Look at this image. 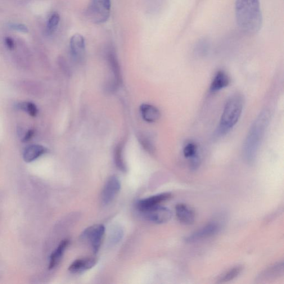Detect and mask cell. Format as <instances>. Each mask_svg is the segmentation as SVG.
Instances as JSON below:
<instances>
[{"label":"cell","mask_w":284,"mask_h":284,"mask_svg":"<svg viewBox=\"0 0 284 284\" xmlns=\"http://www.w3.org/2000/svg\"><path fill=\"white\" fill-rule=\"evenodd\" d=\"M20 109L25 111L31 117H35L38 114L37 107L32 102H24L19 105Z\"/></svg>","instance_id":"obj_24"},{"label":"cell","mask_w":284,"mask_h":284,"mask_svg":"<svg viewBox=\"0 0 284 284\" xmlns=\"http://www.w3.org/2000/svg\"><path fill=\"white\" fill-rule=\"evenodd\" d=\"M35 130L33 129H30L26 132L23 138L22 139V141L23 143H26L29 142L31 139L34 136Z\"/></svg>","instance_id":"obj_29"},{"label":"cell","mask_w":284,"mask_h":284,"mask_svg":"<svg viewBox=\"0 0 284 284\" xmlns=\"http://www.w3.org/2000/svg\"><path fill=\"white\" fill-rule=\"evenodd\" d=\"M284 274V263L283 261L274 264L266 268L261 272L258 277L256 281L258 282H264L273 280V279L283 276Z\"/></svg>","instance_id":"obj_12"},{"label":"cell","mask_w":284,"mask_h":284,"mask_svg":"<svg viewBox=\"0 0 284 284\" xmlns=\"http://www.w3.org/2000/svg\"><path fill=\"white\" fill-rule=\"evenodd\" d=\"M123 151V146L122 144H119L116 147L115 151V162L117 168H119L121 172H126L127 167L124 161Z\"/></svg>","instance_id":"obj_20"},{"label":"cell","mask_w":284,"mask_h":284,"mask_svg":"<svg viewBox=\"0 0 284 284\" xmlns=\"http://www.w3.org/2000/svg\"><path fill=\"white\" fill-rule=\"evenodd\" d=\"M144 217L148 220L156 224L167 223L172 218V213L167 208L158 205L142 211Z\"/></svg>","instance_id":"obj_7"},{"label":"cell","mask_w":284,"mask_h":284,"mask_svg":"<svg viewBox=\"0 0 284 284\" xmlns=\"http://www.w3.org/2000/svg\"><path fill=\"white\" fill-rule=\"evenodd\" d=\"M10 28L13 30L20 31L22 33H28V29L23 24H11Z\"/></svg>","instance_id":"obj_28"},{"label":"cell","mask_w":284,"mask_h":284,"mask_svg":"<svg viewBox=\"0 0 284 284\" xmlns=\"http://www.w3.org/2000/svg\"><path fill=\"white\" fill-rule=\"evenodd\" d=\"M121 182L116 175H112L107 180L103 189L101 200L103 204L108 205L115 200L120 191Z\"/></svg>","instance_id":"obj_8"},{"label":"cell","mask_w":284,"mask_h":284,"mask_svg":"<svg viewBox=\"0 0 284 284\" xmlns=\"http://www.w3.org/2000/svg\"><path fill=\"white\" fill-rule=\"evenodd\" d=\"M270 111L264 110L251 126L243 148V157L247 163H251L254 161L270 124Z\"/></svg>","instance_id":"obj_2"},{"label":"cell","mask_w":284,"mask_h":284,"mask_svg":"<svg viewBox=\"0 0 284 284\" xmlns=\"http://www.w3.org/2000/svg\"><path fill=\"white\" fill-rule=\"evenodd\" d=\"M5 43L9 49H13L15 47L14 41L11 38H6L5 39Z\"/></svg>","instance_id":"obj_30"},{"label":"cell","mask_w":284,"mask_h":284,"mask_svg":"<svg viewBox=\"0 0 284 284\" xmlns=\"http://www.w3.org/2000/svg\"><path fill=\"white\" fill-rule=\"evenodd\" d=\"M107 61L112 75V78L108 81L107 88L109 91H115L121 83V74L118 59L114 49L110 48L107 52Z\"/></svg>","instance_id":"obj_5"},{"label":"cell","mask_w":284,"mask_h":284,"mask_svg":"<svg viewBox=\"0 0 284 284\" xmlns=\"http://www.w3.org/2000/svg\"><path fill=\"white\" fill-rule=\"evenodd\" d=\"M105 233V227L102 224L94 225L85 230L82 237L87 240L96 254L100 248Z\"/></svg>","instance_id":"obj_6"},{"label":"cell","mask_w":284,"mask_h":284,"mask_svg":"<svg viewBox=\"0 0 284 284\" xmlns=\"http://www.w3.org/2000/svg\"><path fill=\"white\" fill-rule=\"evenodd\" d=\"M210 47L209 41L206 39L199 40L195 46V52L196 55L200 57H204L208 55Z\"/></svg>","instance_id":"obj_21"},{"label":"cell","mask_w":284,"mask_h":284,"mask_svg":"<svg viewBox=\"0 0 284 284\" xmlns=\"http://www.w3.org/2000/svg\"><path fill=\"white\" fill-rule=\"evenodd\" d=\"M243 267L242 265H238L230 269L226 272L223 273L218 279L217 283H225L231 282L236 278L242 272Z\"/></svg>","instance_id":"obj_19"},{"label":"cell","mask_w":284,"mask_h":284,"mask_svg":"<svg viewBox=\"0 0 284 284\" xmlns=\"http://www.w3.org/2000/svg\"><path fill=\"white\" fill-rule=\"evenodd\" d=\"M111 8V0H90L85 14L93 23L101 24L109 19Z\"/></svg>","instance_id":"obj_4"},{"label":"cell","mask_w":284,"mask_h":284,"mask_svg":"<svg viewBox=\"0 0 284 284\" xmlns=\"http://www.w3.org/2000/svg\"><path fill=\"white\" fill-rule=\"evenodd\" d=\"M123 235V232L121 229L117 228L114 229L111 234V240L114 243L119 242Z\"/></svg>","instance_id":"obj_26"},{"label":"cell","mask_w":284,"mask_h":284,"mask_svg":"<svg viewBox=\"0 0 284 284\" xmlns=\"http://www.w3.org/2000/svg\"><path fill=\"white\" fill-rule=\"evenodd\" d=\"M243 107L244 100L240 94H234L228 99L216 130L217 136H223L231 131L240 120Z\"/></svg>","instance_id":"obj_3"},{"label":"cell","mask_w":284,"mask_h":284,"mask_svg":"<svg viewBox=\"0 0 284 284\" xmlns=\"http://www.w3.org/2000/svg\"><path fill=\"white\" fill-rule=\"evenodd\" d=\"M230 78L226 72L219 70L214 76L210 86V92H218L228 86L230 83Z\"/></svg>","instance_id":"obj_15"},{"label":"cell","mask_w":284,"mask_h":284,"mask_svg":"<svg viewBox=\"0 0 284 284\" xmlns=\"http://www.w3.org/2000/svg\"><path fill=\"white\" fill-rule=\"evenodd\" d=\"M138 141L141 145L148 153H153L155 150L154 143L150 135L146 133H140L138 135Z\"/></svg>","instance_id":"obj_22"},{"label":"cell","mask_w":284,"mask_h":284,"mask_svg":"<svg viewBox=\"0 0 284 284\" xmlns=\"http://www.w3.org/2000/svg\"><path fill=\"white\" fill-rule=\"evenodd\" d=\"M140 112L143 120L148 123L156 122L161 117L160 110L156 107L150 104L142 105Z\"/></svg>","instance_id":"obj_16"},{"label":"cell","mask_w":284,"mask_h":284,"mask_svg":"<svg viewBox=\"0 0 284 284\" xmlns=\"http://www.w3.org/2000/svg\"><path fill=\"white\" fill-rule=\"evenodd\" d=\"M98 260L94 257L79 259L74 261L69 268L72 273H79L91 269L97 263Z\"/></svg>","instance_id":"obj_14"},{"label":"cell","mask_w":284,"mask_h":284,"mask_svg":"<svg viewBox=\"0 0 284 284\" xmlns=\"http://www.w3.org/2000/svg\"><path fill=\"white\" fill-rule=\"evenodd\" d=\"M172 195L170 193H163L153 196L145 199L139 201L137 203V208L142 212L144 210L160 205L162 203L170 199Z\"/></svg>","instance_id":"obj_11"},{"label":"cell","mask_w":284,"mask_h":284,"mask_svg":"<svg viewBox=\"0 0 284 284\" xmlns=\"http://www.w3.org/2000/svg\"><path fill=\"white\" fill-rule=\"evenodd\" d=\"M70 51L74 60L82 62L85 57V44L83 36L76 34L72 36L70 40Z\"/></svg>","instance_id":"obj_10"},{"label":"cell","mask_w":284,"mask_h":284,"mask_svg":"<svg viewBox=\"0 0 284 284\" xmlns=\"http://www.w3.org/2000/svg\"><path fill=\"white\" fill-rule=\"evenodd\" d=\"M60 21V16L57 13H53L47 22V31L49 34L55 32Z\"/></svg>","instance_id":"obj_23"},{"label":"cell","mask_w":284,"mask_h":284,"mask_svg":"<svg viewBox=\"0 0 284 284\" xmlns=\"http://www.w3.org/2000/svg\"><path fill=\"white\" fill-rule=\"evenodd\" d=\"M69 244L70 240L68 239H65V240H63L60 243L56 249L52 252L50 256V259H49L48 266L49 270L55 268L59 264L63 255H64L67 247H68Z\"/></svg>","instance_id":"obj_17"},{"label":"cell","mask_w":284,"mask_h":284,"mask_svg":"<svg viewBox=\"0 0 284 284\" xmlns=\"http://www.w3.org/2000/svg\"><path fill=\"white\" fill-rule=\"evenodd\" d=\"M236 21L239 29L247 35L258 33L263 25L260 0H236Z\"/></svg>","instance_id":"obj_1"},{"label":"cell","mask_w":284,"mask_h":284,"mask_svg":"<svg viewBox=\"0 0 284 284\" xmlns=\"http://www.w3.org/2000/svg\"><path fill=\"white\" fill-rule=\"evenodd\" d=\"M175 214L179 222L184 225H192L195 222V211L184 204L179 203L175 206Z\"/></svg>","instance_id":"obj_13"},{"label":"cell","mask_w":284,"mask_h":284,"mask_svg":"<svg viewBox=\"0 0 284 284\" xmlns=\"http://www.w3.org/2000/svg\"><path fill=\"white\" fill-rule=\"evenodd\" d=\"M191 166L193 169H196L199 167L201 163V160L199 156L197 154L195 156L191 158Z\"/></svg>","instance_id":"obj_27"},{"label":"cell","mask_w":284,"mask_h":284,"mask_svg":"<svg viewBox=\"0 0 284 284\" xmlns=\"http://www.w3.org/2000/svg\"><path fill=\"white\" fill-rule=\"evenodd\" d=\"M198 154V146L193 142L188 143L183 149L184 156L187 159H191Z\"/></svg>","instance_id":"obj_25"},{"label":"cell","mask_w":284,"mask_h":284,"mask_svg":"<svg viewBox=\"0 0 284 284\" xmlns=\"http://www.w3.org/2000/svg\"><path fill=\"white\" fill-rule=\"evenodd\" d=\"M47 152V149L40 145H32L25 149L23 158L25 162H31L39 159Z\"/></svg>","instance_id":"obj_18"},{"label":"cell","mask_w":284,"mask_h":284,"mask_svg":"<svg viewBox=\"0 0 284 284\" xmlns=\"http://www.w3.org/2000/svg\"><path fill=\"white\" fill-rule=\"evenodd\" d=\"M219 230L220 226L218 224L210 223L187 237L186 241L189 243H192L206 240L215 235Z\"/></svg>","instance_id":"obj_9"}]
</instances>
